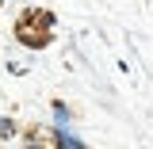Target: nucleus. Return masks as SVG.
I'll list each match as a JSON object with an SVG mask.
<instances>
[{
	"mask_svg": "<svg viewBox=\"0 0 153 149\" xmlns=\"http://www.w3.org/2000/svg\"><path fill=\"white\" fill-rule=\"evenodd\" d=\"M19 134V122L8 115V119H0V142H8V138H16Z\"/></svg>",
	"mask_w": 153,
	"mask_h": 149,
	"instance_id": "1",
	"label": "nucleus"
},
{
	"mask_svg": "<svg viewBox=\"0 0 153 149\" xmlns=\"http://www.w3.org/2000/svg\"><path fill=\"white\" fill-rule=\"evenodd\" d=\"M54 122H57V126L73 122V119H69V107H65V103H54Z\"/></svg>",
	"mask_w": 153,
	"mask_h": 149,
	"instance_id": "2",
	"label": "nucleus"
}]
</instances>
